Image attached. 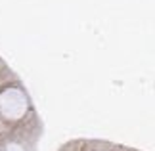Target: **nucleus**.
<instances>
[]
</instances>
